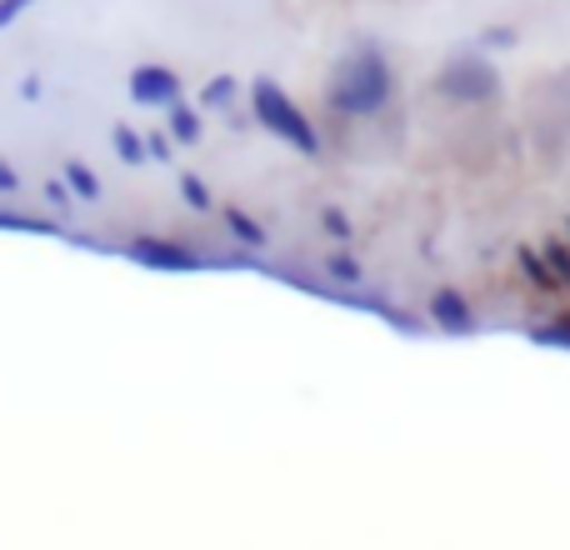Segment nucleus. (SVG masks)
<instances>
[{"label":"nucleus","instance_id":"obj_15","mask_svg":"<svg viewBox=\"0 0 570 550\" xmlns=\"http://www.w3.org/2000/svg\"><path fill=\"white\" fill-rule=\"evenodd\" d=\"M325 275H331V281H341V285H361V266H355L351 256H331V261H325Z\"/></svg>","mask_w":570,"mask_h":550},{"label":"nucleus","instance_id":"obj_4","mask_svg":"<svg viewBox=\"0 0 570 550\" xmlns=\"http://www.w3.org/2000/svg\"><path fill=\"white\" fill-rule=\"evenodd\" d=\"M126 256L146 271H170V275H190V271H206V256L200 251H186L176 240H160V236H136L126 246Z\"/></svg>","mask_w":570,"mask_h":550},{"label":"nucleus","instance_id":"obj_12","mask_svg":"<svg viewBox=\"0 0 570 550\" xmlns=\"http://www.w3.org/2000/svg\"><path fill=\"white\" fill-rule=\"evenodd\" d=\"M521 266H525V275H531L535 285H541V291H551V285H556V271H551V261H546V256H535L531 246H521Z\"/></svg>","mask_w":570,"mask_h":550},{"label":"nucleus","instance_id":"obj_23","mask_svg":"<svg viewBox=\"0 0 570 550\" xmlns=\"http://www.w3.org/2000/svg\"><path fill=\"white\" fill-rule=\"evenodd\" d=\"M20 96H26V100H40V96H46V86H40V76H26V80H20Z\"/></svg>","mask_w":570,"mask_h":550},{"label":"nucleus","instance_id":"obj_2","mask_svg":"<svg viewBox=\"0 0 570 550\" xmlns=\"http://www.w3.org/2000/svg\"><path fill=\"white\" fill-rule=\"evenodd\" d=\"M250 110H256V120L271 130V136L285 140V146H295L301 156H315V150H321V136H315V126L305 120V110L295 106L291 96H285L276 80L261 76L256 86H250Z\"/></svg>","mask_w":570,"mask_h":550},{"label":"nucleus","instance_id":"obj_17","mask_svg":"<svg viewBox=\"0 0 570 550\" xmlns=\"http://www.w3.org/2000/svg\"><path fill=\"white\" fill-rule=\"evenodd\" d=\"M170 146H176V136H170V130H150V136H146V150H150L156 160H170V156H176Z\"/></svg>","mask_w":570,"mask_h":550},{"label":"nucleus","instance_id":"obj_9","mask_svg":"<svg viewBox=\"0 0 570 550\" xmlns=\"http://www.w3.org/2000/svg\"><path fill=\"white\" fill-rule=\"evenodd\" d=\"M226 230L240 240V246H250V251H261V246H266V230H261V220H250L246 210H236V206L226 210Z\"/></svg>","mask_w":570,"mask_h":550},{"label":"nucleus","instance_id":"obj_11","mask_svg":"<svg viewBox=\"0 0 570 550\" xmlns=\"http://www.w3.org/2000/svg\"><path fill=\"white\" fill-rule=\"evenodd\" d=\"M66 186L76 190V200H100V180L86 160H66Z\"/></svg>","mask_w":570,"mask_h":550},{"label":"nucleus","instance_id":"obj_1","mask_svg":"<svg viewBox=\"0 0 570 550\" xmlns=\"http://www.w3.org/2000/svg\"><path fill=\"white\" fill-rule=\"evenodd\" d=\"M391 100V66L375 46H355L331 76V110L341 116H375Z\"/></svg>","mask_w":570,"mask_h":550},{"label":"nucleus","instance_id":"obj_22","mask_svg":"<svg viewBox=\"0 0 570 550\" xmlns=\"http://www.w3.org/2000/svg\"><path fill=\"white\" fill-rule=\"evenodd\" d=\"M20 190V176L10 170V160H0V196H16Z\"/></svg>","mask_w":570,"mask_h":550},{"label":"nucleus","instance_id":"obj_10","mask_svg":"<svg viewBox=\"0 0 570 550\" xmlns=\"http://www.w3.org/2000/svg\"><path fill=\"white\" fill-rule=\"evenodd\" d=\"M110 146H116V156L126 160V166H140V160L150 156V150H146V136H140V130H130V126H116V130H110Z\"/></svg>","mask_w":570,"mask_h":550},{"label":"nucleus","instance_id":"obj_14","mask_svg":"<svg viewBox=\"0 0 570 550\" xmlns=\"http://www.w3.org/2000/svg\"><path fill=\"white\" fill-rule=\"evenodd\" d=\"M180 200H186L190 210H210V190L200 176H180Z\"/></svg>","mask_w":570,"mask_h":550},{"label":"nucleus","instance_id":"obj_24","mask_svg":"<svg viewBox=\"0 0 570 550\" xmlns=\"http://www.w3.org/2000/svg\"><path fill=\"white\" fill-rule=\"evenodd\" d=\"M511 40H515L511 30H491V36H485V46H511Z\"/></svg>","mask_w":570,"mask_h":550},{"label":"nucleus","instance_id":"obj_3","mask_svg":"<svg viewBox=\"0 0 570 550\" xmlns=\"http://www.w3.org/2000/svg\"><path fill=\"white\" fill-rule=\"evenodd\" d=\"M435 86H441V96H451V100H491L495 90H501V76H495V66L465 56V60H451Z\"/></svg>","mask_w":570,"mask_h":550},{"label":"nucleus","instance_id":"obj_19","mask_svg":"<svg viewBox=\"0 0 570 550\" xmlns=\"http://www.w3.org/2000/svg\"><path fill=\"white\" fill-rule=\"evenodd\" d=\"M30 6H36V0H0V30H10V26H16V20L26 16Z\"/></svg>","mask_w":570,"mask_h":550},{"label":"nucleus","instance_id":"obj_16","mask_svg":"<svg viewBox=\"0 0 570 550\" xmlns=\"http://www.w3.org/2000/svg\"><path fill=\"white\" fill-rule=\"evenodd\" d=\"M321 226L331 230L335 240H351V236H355V230H351V216H345V210H335V206H325V210H321Z\"/></svg>","mask_w":570,"mask_h":550},{"label":"nucleus","instance_id":"obj_6","mask_svg":"<svg viewBox=\"0 0 570 550\" xmlns=\"http://www.w3.org/2000/svg\"><path fill=\"white\" fill-rule=\"evenodd\" d=\"M431 321L441 325V331H451V335H471V331H475L471 305H465V295H461V291H451V285L431 295Z\"/></svg>","mask_w":570,"mask_h":550},{"label":"nucleus","instance_id":"obj_5","mask_svg":"<svg viewBox=\"0 0 570 550\" xmlns=\"http://www.w3.org/2000/svg\"><path fill=\"white\" fill-rule=\"evenodd\" d=\"M130 100L146 110L170 106V100H180V76L166 66H136L130 70Z\"/></svg>","mask_w":570,"mask_h":550},{"label":"nucleus","instance_id":"obj_20","mask_svg":"<svg viewBox=\"0 0 570 550\" xmlns=\"http://www.w3.org/2000/svg\"><path fill=\"white\" fill-rule=\"evenodd\" d=\"M531 341H541V345H570V325H541V331H531Z\"/></svg>","mask_w":570,"mask_h":550},{"label":"nucleus","instance_id":"obj_13","mask_svg":"<svg viewBox=\"0 0 570 550\" xmlns=\"http://www.w3.org/2000/svg\"><path fill=\"white\" fill-rule=\"evenodd\" d=\"M0 230H26V236H56V226H50V220H36V216H10V210H0Z\"/></svg>","mask_w":570,"mask_h":550},{"label":"nucleus","instance_id":"obj_18","mask_svg":"<svg viewBox=\"0 0 570 550\" xmlns=\"http://www.w3.org/2000/svg\"><path fill=\"white\" fill-rule=\"evenodd\" d=\"M46 200H50V206H56V210H66L70 200H76V190L66 186V176H60V180H46Z\"/></svg>","mask_w":570,"mask_h":550},{"label":"nucleus","instance_id":"obj_7","mask_svg":"<svg viewBox=\"0 0 570 550\" xmlns=\"http://www.w3.org/2000/svg\"><path fill=\"white\" fill-rule=\"evenodd\" d=\"M170 136H176V146H196L200 136H206V120H200L196 106H186V100H170Z\"/></svg>","mask_w":570,"mask_h":550},{"label":"nucleus","instance_id":"obj_8","mask_svg":"<svg viewBox=\"0 0 570 550\" xmlns=\"http://www.w3.org/2000/svg\"><path fill=\"white\" fill-rule=\"evenodd\" d=\"M240 96V80L236 76H210L206 86H200V106L206 110H230Z\"/></svg>","mask_w":570,"mask_h":550},{"label":"nucleus","instance_id":"obj_21","mask_svg":"<svg viewBox=\"0 0 570 550\" xmlns=\"http://www.w3.org/2000/svg\"><path fill=\"white\" fill-rule=\"evenodd\" d=\"M546 261H551L556 281H566V285H570V251H566V246H551V251H546Z\"/></svg>","mask_w":570,"mask_h":550}]
</instances>
